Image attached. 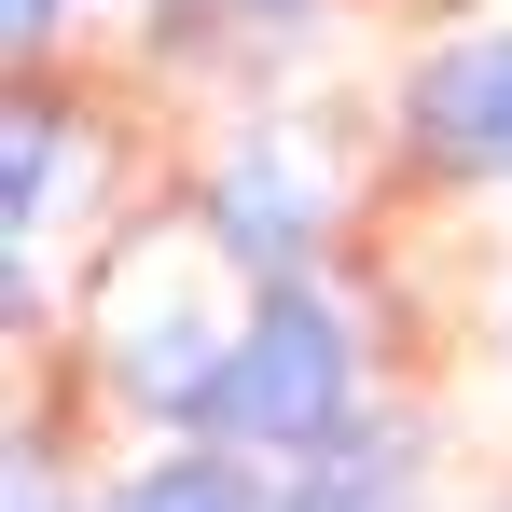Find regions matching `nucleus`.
I'll return each instance as SVG.
<instances>
[{"mask_svg": "<svg viewBox=\"0 0 512 512\" xmlns=\"http://www.w3.org/2000/svg\"><path fill=\"white\" fill-rule=\"evenodd\" d=\"M56 139H70V125H42V111H14V236H28V222L56 208V180H70V153H56Z\"/></svg>", "mask_w": 512, "mask_h": 512, "instance_id": "obj_6", "label": "nucleus"}, {"mask_svg": "<svg viewBox=\"0 0 512 512\" xmlns=\"http://www.w3.org/2000/svg\"><path fill=\"white\" fill-rule=\"evenodd\" d=\"M208 222H222V250L250 263V277H291V263L319 250V167L291 139H236L222 180H208Z\"/></svg>", "mask_w": 512, "mask_h": 512, "instance_id": "obj_3", "label": "nucleus"}, {"mask_svg": "<svg viewBox=\"0 0 512 512\" xmlns=\"http://www.w3.org/2000/svg\"><path fill=\"white\" fill-rule=\"evenodd\" d=\"M346 402H360V333H346V305H319L305 277H277L250 305V333L222 360V429L236 443H333Z\"/></svg>", "mask_w": 512, "mask_h": 512, "instance_id": "obj_1", "label": "nucleus"}, {"mask_svg": "<svg viewBox=\"0 0 512 512\" xmlns=\"http://www.w3.org/2000/svg\"><path fill=\"white\" fill-rule=\"evenodd\" d=\"M416 139L443 153V167H471V180H512V28H471V42H443L416 70Z\"/></svg>", "mask_w": 512, "mask_h": 512, "instance_id": "obj_2", "label": "nucleus"}, {"mask_svg": "<svg viewBox=\"0 0 512 512\" xmlns=\"http://www.w3.org/2000/svg\"><path fill=\"white\" fill-rule=\"evenodd\" d=\"M14 512H56V485H42V457H14Z\"/></svg>", "mask_w": 512, "mask_h": 512, "instance_id": "obj_8", "label": "nucleus"}, {"mask_svg": "<svg viewBox=\"0 0 512 512\" xmlns=\"http://www.w3.org/2000/svg\"><path fill=\"white\" fill-rule=\"evenodd\" d=\"M277 512H402V499H388L374 471H319V485H291Z\"/></svg>", "mask_w": 512, "mask_h": 512, "instance_id": "obj_7", "label": "nucleus"}, {"mask_svg": "<svg viewBox=\"0 0 512 512\" xmlns=\"http://www.w3.org/2000/svg\"><path fill=\"white\" fill-rule=\"evenodd\" d=\"M222 360H236V333H208L194 305H139L125 319V388L153 416H222Z\"/></svg>", "mask_w": 512, "mask_h": 512, "instance_id": "obj_4", "label": "nucleus"}, {"mask_svg": "<svg viewBox=\"0 0 512 512\" xmlns=\"http://www.w3.org/2000/svg\"><path fill=\"white\" fill-rule=\"evenodd\" d=\"M111 512H263V485L236 471V457H153Z\"/></svg>", "mask_w": 512, "mask_h": 512, "instance_id": "obj_5", "label": "nucleus"}]
</instances>
